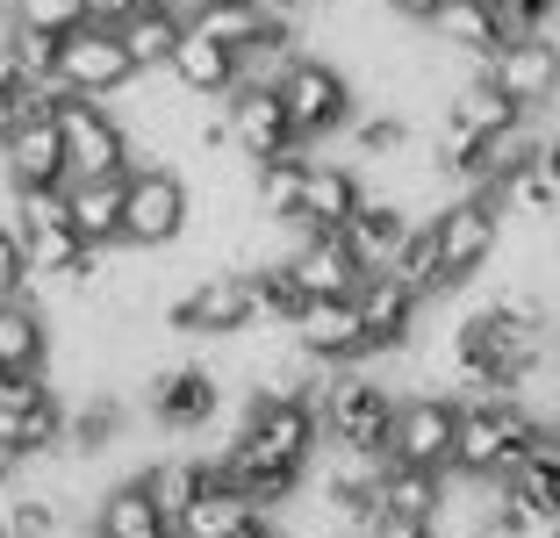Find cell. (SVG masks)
<instances>
[{
    "label": "cell",
    "instance_id": "obj_1",
    "mask_svg": "<svg viewBox=\"0 0 560 538\" xmlns=\"http://www.w3.org/2000/svg\"><path fill=\"white\" fill-rule=\"evenodd\" d=\"M273 94H280V108H288V122H295L302 144L346 137L352 115H360V86H352V72L338 66V58H324V50H295Z\"/></svg>",
    "mask_w": 560,
    "mask_h": 538
},
{
    "label": "cell",
    "instance_id": "obj_2",
    "mask_svg": "<svg viewBox=\"0 0 560 538\" xmlns=\"http://www.w3.org/2000/svg\"><path fill=\"white\" fill-rule=\"evenodd\" d=\"M187 230H195V179H187L173 159L130 165V195H122V245L173 252Z\"/></svg>",
    "mask_w": 560,
    "mask_h": 538
},
{
    "label": "cell",
    "instance_id": "obj_3",
    "mask_svg": "<svg viewBox=\"0 0 560 538\" xmlns=\"http://www.w3.org/2000/svg\"><path fill=\"white\" fill-rule=\"evenodd\" d=\"M316 424L330 445H360V453H388V424H396V388L366 366H330L316 388Z\"/></svg>",
    "mask_w": 560,
    "mask_h": 538
},
{
    "label": "cell",
    "instance_id": "obj_4",
    "mask_svg": "<svg viewBox=\"0 0 560 538\" xmlns=\"http://www.w3.org/2000/svg\"><path fill=\"white\" fill-rule=\"evenodd\" d=\"M532 431H539V417H532L517 395H467L460 417H453V467H445V473L495 481V473H503V459H511Z\"/></svg>",
    "mask_w": 560,
    "mask_h": 538
},
{
    "label": "cell",
    "instance_id": "obj_5",
    "mask_svg": "<svg viewBox=\"0 0 560 538\" xmlns=\"http://www.w3.org/2000/svg\"><path fill=\"white\" fill-rule=\"evenodd\" d=\"M431 237H439V280H445V294H460L467 280L503 252V209H495L489 187H460L453 201L431 209Z\"/></svg>",
    "mask_w": 560,
    "mask_h": 538
},
{
    "label": "cell",
    "instance_id": "obj_6",
    "mask_svg": "<svg viewBox=\"0 0 560 538\" xmlns=\"http://www.w3.org/2000/svg\"><path fill=\"white\" fill-rule=\"evenodd\" d=\"M58 130H66V173H130L137 165V137L122 122L116 101H94V94H66L58 101Z\"/></svg>",
    "mask_w": 560,
    "mask_h": 538
},
{
    "label": "cell",
    "instance_id": "obj_7",
    "mask_svg": "<svg viewBox=\"0 0 560 538\" xmlns=\"http://www.w3.org/2000/svg\"><path fill=\"white\" fill-rule=\"evenodd\" d=\"M223 402H231V388L201 359H165L144 374V417L159 431H209L223 417Z\"/></svg>",
    "mask_w": 560,
    "mask_h": 538
},
{
    "label": "cell",
    "instance_id": "obj_8",
    "mask_svg": "<svg viewBox=\"0 0 560 538\" xmlns=\"http://www.w3.org/2000/svg\"><path fill=\"white\" fill-rule=\"evenodd\" d=\"M165 324L180 338H245L259 324V302H252V273L237 266H215V273H195L180 288V302L165 309Z\"/></svg>",
    "mask_w": 560,
    "mask_h": 538
},
{
    "label": "cell",
    "instance_id": "obj_9",
    "mask_svg": "<svg viewBox=\"0 0 560 538\" xmlns=\"http://www.w3.org/2000/svg\"><path fill=\"white\" fill-rule=\"evenodd\" d=\"M130 80H137V58H130V44H122V30L80 22V30L58 36V86H66V94L116 101Z\"/></svg>",
    "mask_w": 560,
    "mask_h": 538
},
{
    "label": "cell",
    "instance_id": "obj_10",
    "mask_svg": "<svg viewBox=\"0 0 560 538\" xmlns=\"http://www.w3.org/2000/svg\"><path fill=\"white\" fill-rule=\"evenodd\" d=\"M288 338H295L316 366H374V359H381L374 338H366V324H360V302H352V294H310L302 316L288 324Z\"/></svg>",
    "mask_w": 560,
    "mask_h": 538
},
{
    "label": "cell",
    "instance_id": "obj_11",
    "mask_svg": "<svg viewBox=\"0 0 560 538\" xmlns=\"http://www.w3.org/2000/svg\"><path fill=\"white\" fill-rule=\"evenodd\" d=\"M481 72H489L525 115H546L560 101V36L553 30L546 36H503L495 58H481Z\"/></svg>",
    "mask_w": 560,
    "mask_h": 538
},
{
    "label": "cell",
    "instance_id": "obj_12",
    "mask_svg": "<svg viewBox=\"0 0 560 538\" xmlns=\"http://www.w3.org/2000/svg\"><path fill=\"white\" fill-rule=\"evenodd\" d=\"M453 417H460V402L453 395H396V424H388V459H402V467H453Z\"/></svg>",
    "mask_w": 560,
    "mask_h": 538
},
{
    "label": "cell",
    "instance_id": "obj_13",
    "mask_svg": "<svg viewBox=\"0 0 560 538\" xmlns=\"http://www.w3.org/2000/svg\"><path fill=\"white\" fill-rule=\"evenodd\" d=\"M223 115H231V151L245 165H266V159H288V151H310L288 122L273 86H231L223 94Z\"/></svg>",
    "mask_w": 560,
    "mask_h": 538
},
{
    "label": "cell",
    "instance_id": "obj_14",
    "mask_svg": "<svg viewBox=\"0 0 560 538\" xmlns=\"http://www.w3.org/2000/svg\"><path fill=\"white\" fill-rule=\"evenodd\" d=\"M0 159L15 173V187H66V130H58V101L50 108H22L15 130L0 137Z\"/></svg>",
    "mask_w": 560,
    "mask_h": 538
},
{
    "label": "cell",
    "instance_id": "obj_15",
    "mask_svg": "<svg viewBox=\"0 0 560 538\" xmlns=\"http://www.w3.org/2000/svg\"><path fill=\"white\" fill-rule=\"evenodd\" d=\"M352 302H360V324L366 338H374V352H402V344L417 338V316H424V294L410 288L402 273H388V266H374V273L352 288Z\"/></svg>",
    "mask_w": 560,
    "mask_h": 538
},
{
    "label": "cell",
    "instance_id": "obj_16",
    "mask_svg": "<svg viewBox=\"0 0 560 538\" xmlns=\"http://www.w3.org/2000/svg\"><path fill=\"white\" fill-rule=\"evenodd\" d=\"M360 201H366V165H352V159H310L295 223L302 230H346Z\"/></svg>",
    "mask_w": 560,
    "mask_h": 538
},
{
    "label": "cell",
    "instance_id": "obj_17",
    "mask_svg": "<svg viewBox=\"0 0 560 538\" xmlns=\"http://www.w3.org/2000/svg\"><path fill=\"white\" fill-rule=\"evenodd\" d=\"M288 273L302 280V294H352L366 280V266L346 230H302L295 252H288Z\"/></svg>",
    "mask_w": 560,
    "mask_h": 538
},
{
    "label": "cell",
    "instance_id": "obj_18",
    "mask_svg": "<svg viewBox=\"0 0 560 538\" xmlns=\"http://www.w3.org/2000/svg\"><path fill=\"white\" fill-rule=\"evenodd\" d=\"M173 531H180V538H266L273 524H266V510L252 503V495H237L231 481L215 473L209 489H201L195 503L173 517Z\"/></svg>",
    "mask_w": 560,
    "mask_h": 538
},
{
    "label": "cell",
    "instance_id": "obj_19",
    "mask_svg": "<svg viewBox=\"0 0 560 538\" xmlns=\"http://www.w3.org/2000/svg\"><path fill=\"white\" fill-rule=\"evenodd\" d=\"M122 195H130V173H80L66 179V215L94 252L122 245Z\"/></svg>",
    "mask_w": 560,
    "mask_h": 538
},
{
    "label": "cell",
    "instance_id": "obj_20",
    "mask_svg": "<svg viewBox=\"0 0 560 538\" xmlns=\"http://www.w3.org/2000/svg\"><path fill=\"white\" fill-rule=\"evenodd\" d=\"M165 80L180 86V94H195V101H223L237 86V50L201 36L195 22H187V36L173 44V58H165Z\"/></svg>",
    "mask_w": 560,
    "mask_h": 538
},
{
    "label": "cell",
    "instance_id": "obj_21",
    "mask_svg": "<svg viewBox=\"0 0 560 538\" xmlns=\"http://www.w3.org/2000/svg\"><path fill=\"white\" fill-rule=\"evenodd\" d=\"M50 366V316L30 294H0V374H44Z\"/></svg>",
    "mask_w": 560,
    "mask_h": 538
},
{
    "label": "cell",
    "instance_id": "obj_22",
    "mask_svg": "<svg viewBox=\"0 0 560 538\" xmlns=\"http://www.w3.org/2000/svg\"><path fill=\"white\" fill-rule=\"evenodd\" d=\"M431 36H439L453 58H467V66H481V58H495V44H503V22H495L489 0H439V15L424 22Z\"/></svg>",
    "mask_w": 560,
    "mask_h": 538
},
{
    "label": "cell",
    "instance_id": "obj_23",
    "mask_svg": "<svg viewBox=\"0 0 560 538\" xmlns=\"http://www.w3.org/2000/svg\"><path fill=\"white\" fill-rule=\"evenodd\" d=\"M159 503H151V489L144 481H101V495H94V510H86V531L94 538H151L159 531Z\"/></svg>",
    "mask_w": 560,
    "mask_h": 538
},
{
    "label": "cell",
    "instance_id": "obj_24",
    "mask_svg": "<svg viewBox=\"0 0 560 538\" xmlns=\"http://www.w3.org/2000/svg\"><path fill=\"white\" fill-rule=\"evenodd\" d=\"M439 115H445V122H460V130H475V137H503L511 122H525V108H517V101L503 94V86H495L481 66L467 72L453 94H445V108H439Z\"/></svg>",
    "mask_w": 560,
    "mask_h": 538
},
{
    "label": "cell",
    "instance_id": "obj_25",
    "mask_svg": "<svg viewBox=\"0 0 560 538\" xmlns=\"http://www.w3.org/2000/svg\"><path fill=\"white\" fill-rule=\"evenodd\" d=\"M187 36V0H144L130 22H122V44H130L137 72H165L173 44Z\"/></svg>",
    "mask_w": 560,
    "mask_h": 538
},
{
    "label": "cell",
    "instance_id": "obj_26",
    "mask_svg": "<svg viewBox=\"0 0 560 538\" xmlns=\"http://www.w3.org/2000/svg\"><path fill=\"white\" fill-rule=\"evenodd\" d=\"M410 223H417V215L402 209V201H388V195H366L360 209H352L346 237H352V252H360V266H366V273L396 259V245L410 237Z\"/></svg>",
    "mask_w": 560,
    "mask_h": 538
},
{
    "label": "cell",
    "instance_id": "obj_27",
    "mask_svg": "<svg viewBox=\"0 0 560 538\" xmlns=\"http://www.w3.org/2000/svg\"><path fill=\"white\" fill-rule=\"evenodd\" d=\"M445 503V473L439 467H402V459H388V473H381L374 489V517H417L431 524Z\"/></svg>",
    "mask_w": 560,
    "mask_h": 538
},
{
    "label": "cell",
    "instance_id": "obj_28",
    "mask_svg": "<svg viewBox=\"0 0 560 538\" xmlns=\"http://www.w3.org/2000/svg\"><path fill=\"white\" fill-rule=\"evenodd\" d=\"M252 302H259V324H295L302 316V302H310V294H302V280L288 273V259H273V266H252Z\"/></svg>",
    "mask_w": 560,
    "mask_h": 538
},
{
    "label": "cell",
    "instance_id": "obj_29",
    "mask_svg": "<svg viewBox=\"0 0 560 538\" xmlns=\"http://www.w3.org/2000/svg\"><path fill=\"white\" fill-rule=\"evenodd\" d=\"M388 273H402L417 294H424V302H431V294H445V280H439V237H431V215H417V223H410V237L396 245Z\"/></svg>",
    "mask_w": 560,
    "mask_h": 538
},
{
    "label": "cell",
    "instance_id": "obj_30",
    "mask_svg": "<svg viewBox=\"0 0 560 538\" xmlns=\"http://www.w3.org/2000/svg\"><path fill=\"white\" fill-rule=\"evenodd\" d=\"M503 36H546L560 22V0H489Z\"/></svg>",
    "mask_w": 560,
    "mask_h": 538
},
{
    "label": "cell",
    "instance_id": "obj_31",
    "mask_svg": "<svg viewBox=\"0 0 560 538\" xmlns=\"http://www.w3.org/2000/svg\"><path fill=\"white\" fill-rule=\"evenodd\" d=\"M0 294H30V252H22L15 223H0Z\"/></svg>",
    "mask_w": 560,
    "mask_h": 538
},
{
    "label": "cell",
    "instance_id": "obj_32",
    "mask_svg": "<svg viewBox=\"0 0 560 538\" xmlns=\"http://www.w3.org/2000/svg\"><path fill=\"white\" fill-rule=\"evenodd\" d=\"M80 8H86V22H101V30H122L144 0H80Z\"/></svg>",
    "mask_w": 560,
    "mask_h": 538
},
{
    "label": "cell",
    "instance_id": "obj_33",
    "mask_svg": "<svg viewBox=\"0 0 560 538\" xmlns=\"http://www.w3.org/2000/svg\"><path fill=\"white\" fill-rule=\"evenodd\" d=\"M360 538H439L431 524H417V517H374Z\"/></svg>",
    "mask_w": 560,
    "mask_h": 538
},
{
    "label": "cell",
    "instance_id": "obj_34",
    "mask_svg": "<svg viewBox=\"0 0 560 538\" xmlns=\"http://www.w3.org/2000/svg\"><path fill=\"white\" fill-rule=\"evenodd\" d=\"M22 108H30V101H22V94H15V80L0 72V137L15 130V115H22Z\"/></svg>",
    "mask_w": 560,
    "mask_h": 538
},
{
    "label": "cell",
    "instance_id": "obj_35",
    "mask_svg": "<svg viewBox=\"0 0 560 538\" xmlns=\"http://www.w3.org/2000/svg\"><path fill=\"white\" fill-rule=\"evenodd\" d=\"M388 15H396V22H417V30H424V22L439 15V0H388Z\"/></svg>",
    "mask_w": 560,
    "mask_h": 538
},
{
    "label": "cell",
    "instance_id": "obj_36",
    "mask_svg": "<svg viewBox=\"0 0 560 538\" xmlns=\"http://www.w3.org/2000/svg\"><path fill=\"white\" fill-rule=\"evenodd\" d=\"M273 8H280V15H310L316 0H273Z\"/></svg>",
    "mask_w": 560,
    "mask_h": 538
},
{
    "label": "cell",
    "instance_id": "obj_37",
    "mask_svg": "<svg viewBox=\"0 0 560 538\" xmlns=\"http://www.w3.org/2000/svg\"><path fill=\"white\" fill-rule=\"evenodd\" d=\"M546 259H553V273H560V230H553V252H546Z\"/></svg>",
    "mask_w": 560,
    "mask_h": 538
},
{
    "label": "cell",
    "instance_id": "obj_38",
    "mask_svg": "<svg viewBox=\"0 0 560 538\" xmlns=\"http://www.w3.org/2000/svg\"><path fill=\"white\" fill-rule=\"evenodd\" d=\"M151 538H180V531H173V524H159V531H151Z\"/></svg>",
    "mask_w": 560,
    "mask_h": 538
},
{
    "label": "cell",
    "instance_id": "obj_39",
    "mask_svg": "<svg viewBox=\"0 0 560 538\" xmlns=\"http://www.w3.org/2000/svg\"><path fill=\"white\" fill-rule=\"evenodd\" d=\"M266 538H273V531H266Z\"/></svg>",
    "mask_w": 560,
    "mask_h": 538
}]
</instances>
